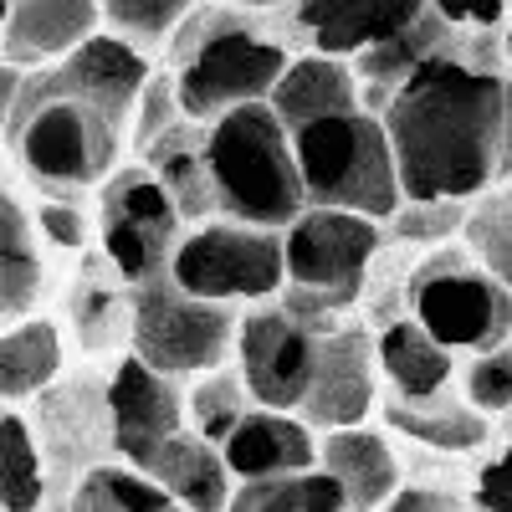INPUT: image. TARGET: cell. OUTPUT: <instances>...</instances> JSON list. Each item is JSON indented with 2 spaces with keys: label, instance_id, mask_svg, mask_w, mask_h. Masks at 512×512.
Masks as SVG:
<instances>
[{
  "label": "cell",
  "instance_id": "obj_1",
  "mask_svg": "<svg viewBox=\"0 0 512 512\" xmlns=\"http://www.w3.org/2000/svg\"><path fill=\"white\" fill-rule=\"evenodd\" d=\"M405 200L472 205L512 175V77L451 52L379 108Z\"/></svg>",
  "mask_w": 512,
  "mask_h": 512
},
{
  "label": "cell",
  "instance_id": "obj_2",
  "mask_svg": "<svg viewBox=\"0 0 512 512\" xmlns=\"http://www.w3.org/2000/svg\"><path fill=\"white\" fill-rule=\"evenodd\" d=\"M287 62L292 52L272 36L267 21H251V11L195 6L169 41V77H175L180 118L210 128L236 108L267 103Z\"/></svg>",
  "mask_w": 512,
  "mask_h": 512
},
{
  "label": "cell",
  "instance_id": "obj_3",
  "mask_svg": "<svg viewBox=\"0 0 512 512\" xmlns=\"http://www.w3.org/2000/svg\"><path fill=\"white\" fill-rule=\"evenodd\" d=\"M205 169L210 190H216V210L236 226L287 231L308 210L292 139L267 103L236 108L205 128Z\"/></svg>",
  "mask_w": 512,
  "mask_h": 512
},
{
  "label": "cell",
  "instance_id": "obj_4",
  "mask_svg": "<svg viewBox=\"0 0 512 512\" xmlns=\"http://www.w3.org/2000/svg\"><path fill=\"white\" fill-rule=\"evenodd\" d=\"M287 139H292L308 210H344V216H364L374 226L395 221L405 195H400L395 154H390V139H384L379 113L354 108V113L297 128Z\"/></svg>",
  "mask_w": 512,
  "mask_h": 512
},
{
  "label": "cell",
  "instance_id": "obj_5",
  "mask_svg": "<svg viewBox=\"0 0 512 512\" xmlns=\"http://www.w3.org/2000/svg\"><path fill=\"white\" fill-rule=\"evenodd\" d=\"M379 246H384V231L364 216L303 210L282 231V262H287L282 308L313 328H333L338 313L359 308L379 262Z\"/></svg>",
  "mask_w": 512,
  "mask_h": 512
},
{
  "label": "cell",
  "instance_id": "obj_6",
  "mask_svg": "<svg viewBox=\"0 0 512 512\" xmlns=\"http://www.w3.org/2000/svg\"><path fill=\"white\" fill-rule=\"evenodd\" d=\"M128 128L103 118L82 98L62 93L52 72H31L21 82V103L11 118V144L41 185H98L113 175V159Z\"/></svg>",
  "mask_w": 512,
  "mask_h": 512
},
{
  "label": "cell",
  "instance_id": "obj_7",
  "mask_svg": "<svg viewBox=\"0 0 512 512\" xmlns=\"http://www.w3.org/2000/svg\"><path fill=\"white\" fill-rule=\"evenodd\" d=\"M405 308L451 359L456 349L477 359L512 344V292L492 282L466 246H436L420 256L405 282Z\"/></svg>",
  "mask_w": 512,
  "mask_h": 512
},
{
  "label": "cell",
  "instance_id": "obj_8",
  "mask_svg": "<svg viewBox=\"0 0 512 512\" xmlns=\"http://www.w3.org/2000/svg\"><path fill=\"white\" fill-rule=\"evenodd\" d=\"M236 328H241L236 308L195 303L169 277L134 287V303H128V344H134V359L164 379H175V384L216 374L236 354Z\"/></svg>",
  "mask_w": 512,
  "mask_h": 512
},
{
  "label": "cell",
  "instance_id": "obj_9",
  "mask_svg": "<svg viewBox=\"0 0 512 512\" xmlns=\"http://www.w3.org/2000/svg\"><path fill=\"white\" fill-rule=\"evenodd\" d=\"M169 282L195 303H272L287 287L282 262V231H256L236 221H205L180 236L169 256Z\"/></svg>",
  "mask_w": 512,
  "mask_h": 512
},
{
  "label": "cell",
  "instance_id": "obj_10",
  "mask_svg": "<svg viewBox=\"0 0 512 512\" xmlns=\"http://www.w3.org/2000/svg\"><path fill=\"white\" fill-rule=\"evenodd\" d=\"M180 216L164 185L144 164L113 169L103 185V256L118 267L128 287L169 277V256L180 246Z\"/></svg>",
  "mask_w": 512,
  "mask_h": 512
},
{
  "label": "cell",
  "instance_id": "obj_11",
  "mask_svg": "<svg viewBox=\"0 0 512 512\" xmlns=\"http://www.w3.org/2000/svg\"><path fill=\"white\" fill-rule=\"evenodd\" d=\"M328 328H313L303 318H292L282 303L277 308H256L236 328V379L256 410H277L297 415L313 379L318 359V338Z\"/></svg>",
  "mask_w": 512,
  "mask_h": 512
},
{
  "label": "cell",
  "instance_id": "obj_12",
  "mask_svg": "<svg viewBox=\"0 0 512 512\" xmlns=\"http://www.w3.org/2000/svg\"><path fill=\"white\" fill-rule=\"evenodd\" d=\"M103 400H108V441L118 451V466L149 472V461L175 436H185V390L175 379L144 369L134 354L113 369Z\"/></svg>",
  "mask_w": 512,
  "mask_h": 512
},
{
  "label": "cell",
  "instance_id": "obj_13",
  "mask_svg": "<svg viewBox=\"0 0 512 512\" xmlns=\"http://www.w3.org/2000/svg\"><path fill=\"white\" fill-rule=\"evenodd\" d=\"M379 400V364H374V338L364 328H328L318 338L313 379L297 420L308 431H354Z\"/></svg>",
  "mask_w": 512,
  "mask_h": 512
},
{
  "label": "cell",
  "instance_id": "obj_14",
  "mask_svg": "<svg viewBox=\"0 0 512 512\" xmlns=\"http://www.w3.org/2000/svg\"><path fill=\"white\" fill-rule=\"evenodd\" d=\"M420 11L425 0H308V6H292V26L308 36V52L344 62L410 31Z\"/></svg>",
  "mask_w": 512,
  "mask_h": 512
},
{
  "label": "cell",
  "instance_id": "obj_15",
  "mask_svg": "<svg viewBox=\"0 0 512 512\" xmlns=\"http://www.w3.org/2000/svg\"><path fill=\"white\" fill-rule=\"evenodd\" d=\"M47 72H52V82L62 93L82 98L88 108H98L103 118L128 128V123H134L144 82H149V57H139L134 47H123L118 36L98 31L88 47H77L67 62H57Z\"/></svg>",
  "mask_w": 512,
  "mask_h": 512
},
{
  "label": "cell",
  "instance_id": "obj_16",
  "mask_svg": "<svg viewBox=\"0 0 512 512\" xmlns=\"http://www.w3.org/2000/svg\"><path fill=\"white\" fill-rule=\"evenodd\" d=\"M98 31L103 11L93 0H21L11 6L0 47L16 72H47L52 62H67L77 47H88Z\"/></svg>",
  "mask_w": 512,
  "mask_h": 512
},
{
  "label": "cell",
  "instance_id": "obj_17",
  "mask_svg": "<svg viewBox=\"0 0 512 512\" xmlns=\"http://www.w3.org/2000/svg\"><path fill=\"white\" fill-rule=\"evenodd\" d=\"M221 461L231 482H272V477H303L318 466V436L297 415L277 410H246V420L226 436Z\"/></svg>",
  "mask_w": 512,
  "mask_h": 512
},
{
  "label": "cell",
  "instance_id": "obj_18",
  "mask_svg": "<svg viewBox=\"0 0 512 512\" xmlns=\"http://www.w3.org/2000/svg\"><path fill=\"white\" fill-rule=\"evenodd\" d=\"M318 472H328L344 492V512H384L400 492V461L379 431L354 425L318 441Z\"/></svg>",
  "mask_w": 512,
  "mask_h": 512
},
{
  "label": "cell",
  "instance_id": "obj_19",
  "mask_svg": "<svg viewBox=\"0 0 512 512\" xmlns=\"http://www.w3.org/2000/svg\"><path fill=\"white\" fill-rule=\"evenodd\" d=\"M267 108L277 113V123L287 128V134H297V128L338 118V113H354L364 103H359V82H354V67L349 62L318 57V52H297L287 62L282 82L272 88Z\"/></svg>",
  "mask_w": 512,
  "mask_h": 512
},
{
  "label": "cell",
  "instance_id": "obj_20",
  "mask_svg": "<svg viewBox=\"0 0 512 512\" xmlns=\"http://www.w3.org/2000/svg\"><path fill=\"white\" fill-rule=\"evenodd\" d=\"M180 512H226L231 507V472L221 461V446L200 441L195 431L175 436L144 472Z\"/></svg>",
  "mask_w": 512,
  "mask_h": 512
},
{
  "label": "cell",
  "instance_id": "obj_21",
  "mask_svg": "<svg viewBox=\"0 0 512 512\" xmlns=\"http://www.w3.org/2000/svg\"><path fill=\"white\" fill-rule=\"evenodd\" d=\"M374 364L390 379V400H436L456 374V359L415 318H395L374 333Z\"/></svg>",
  "mask_w": 512,
  "mask_h": 512
},
{
  "label": "cell",
  "instance_id": "obj_22",
  "mask_svg": "<svg viewBox=\"0 0 512 512\" xmlns=\"http://www.w3.org/2000/svg\"><path fill=\"white\" fill-rule=\"evenodd\" d=\"M441 36H446V21L436 16V6H425L420 21H415L410 31H400L395 41H384V47L354 57V82H359L364 113H379L425 62L441 57Z\"/></svg>",
  "mask_w": 512,
  "mask_h": 512
},
{
  "label": "cell",
  "instance_id": "obj_23",
  "mask_svg": "<svg viewBox=\"0 0 512 512\" xmlns=\"http://www.w3.org/2000/svg\"><path fill=\"white\" fill-rule=\"evenodd\" d=\"M144 169L164 185L169 205L180 221H205L216 216V190H210V169H205V128L180 123L169 128L159 144L144 149Z\"/></svg>",
  "mask_w": 512,
  "mask_h": 512
},
{
  "label": "cell",
  "instance_id": "obj_24",
  "mask_svg": "<svg viewBox=\"0 0 512 512\" xmlns=\"http://www.w3.org/2000/svg\"><path fill=\"white\" fill-rule=\"evenodd\" d=\"M384 420H390V431L410 436L415 446H431V451H446V456L487 446V420L466 400H451V395H436V400H390V405H384Z\"/></svg>",
  "mask_w": 512,
  "mask_h": 512
},
{
  "label": "cell",
  "instance_id": "obj_25",
  "mask_svg": "<svg viewBox=\"0 0 512 512\" xmlns=\"http://www.w3.org/2000/svg\"><path fill=\"white\" fill-rule=\"evenodd\" d=\"M62 369V333L47 318L16 323L0 333V400H26L47 390Z\"/></svg>",
  "mask_w": 512,
  "mask_h": 512
},
{
  "label": "cell",
  "instance_id": "obj_26",
  "mask_svg": "<svg viewBox=\"0 0 512 512\" xmlns=\"http://www.w3.org/2000/svg\"><path fill=\"white\" fill-rule=\"evenodd\" d=\"M461 241H466V256L512 292V185L482 195L466 205V221H461Z\"/></svg>",
  "mask_w": 512,
  "mask_h": 512
},
{
  "label": "cell",
  "instance_id": "obj_27",
  "mask_svg": "<svg viewBox=\"0 0 512 512\" xmlns=\"http://www.w3.org/2000/svg\"><path fill=\"white\" fill-rule=\"evenodd\" d=\"M47 497V466L21 415L0 410V512H36Z\"/></svg>",
  "mask_w": 512,
  "mask_h": 512
},
{
  "label": "cell",
  "instance_id": "obj_28",
  "mask_svg": "<svg viewBox=\"0 0 512 512\" xmlns=\"http://www.w3.org/2000/svg\"><path fill=\"white\" fill-rule=\"evenodd\" d=\"M72 512H180L144 472L134 466H88L72 492Z\"/></svg>",
  "mask_w": 512,
  "mask_h": 512
},
{
  "label": "cell",
  "instance_id": "obj_29",
  "mask_svg": "<svg viewBox=\"0 0 512 512\" xmlns=\"http://www.w3.org/2000/svg\"><path fill=\"white\" fill-rule=\"evenodd\" d=\"M103 11V31L118 36L123 47H134L139 57L159 52L175 41V31L190 21L195 6H185V0H108Z\"/></svg>",
  "mask_w": 512,
  "mask_h": 512
},
{
  "label": "cell",
  "instance_id": "obj_30",
  "mask_svg": "<svg viewBox=\"0 0 512 512\" xmlns=\"http://www.w3.org/2000/svg\"><path fill=\"white\" fill-rule=\"evenodd\" d=\"M246 390H241V379L231 369H216V374H205L195 390L185 395V420H190V431L210 446H226V436L236 431V425L246 420Z\"/></svg>",
  "mask_w": 512,
  "mask_h": 512
},
{
  "label": "cell",
  "instance_id": "obj_31",
  "mask_svg": "<svg viewBox=\"0 0 512 512\" xmlns=\"http://www.w3.org/2000/svg\"><path fill=\"white\" fill-rule=\"evenodd\" d=\"M461 400L472 405L482 420L512 410V344H502L492 354H477L472 364L461 369Z\"/></svg>",
  "mask_w": 512,
  "mask_h": 512
},
{
  "label": "cell",
  "instance_id": "obj_32",
  "mask_svg": "<svg viewBox=\"0 0 512 512\" xmlns=\"http://www.w3.org/2000/svg\"><path fill=\"white\" fill-rule=\"evenodd\" d=\"M466 205H446V200H405L395 210V241H415V246H451V236H461Z\"/></svg>",
  "mask_w": 512,
  "mask_h": 512
},
{
  "label": "cell",
  "instance_id": "obj_33",
  "mask_svg": "<svg viewBox=\"0 0 512 512\" xmlns=\"http://www.w3.org/2000/svg\"><path fill=\"white\" fill-rule=\"evenodd\" d=\"M180 103H175V77L169 72H149L144 93H139V108H134V123H128V139L139 144V154L149 144H159L169 128H180Z\"/></svg>",
  "mask_w": 512,
  "mask_h": 512
},
{
  "label": "cell",
  "instance_id": "obj_34",
  "mask_svg": "<svg viewBox=\"0 0 512 512\" xmlns=\"http://www.w3.org/2000/svg\"><path fill=\"white\" fill-rule=\"evenodd\" d=\"M308 477V472H303ZM303 477H272V482H241L226 512H308Z\"/></svg>",
  "mask_w": 512,
  "mask_h": 512
},
{
  "label": "cell",
  "instance_id": "obj_35",
  "mask_svg": "<svg viewBox=\"0 0 512 512\" xmlns=\"http://www.w3.org/2000/svg\"><path fill=\"white\" fill-rule=\"evenodd\" d=\"M472 502H477L482 512H512V446L497 451L482 472H477Z\"/></svg>",
  "mask_w": 512,
  "mask_h": 512
},
{
  "label": "cell",
  "instance_id": "obj_36",
  "mask_svg": "<svg viewBox=\"0 0 512 512\" xmlns=\"http://www.w3.org/2000/svg\"><path fill=\"white\" fill-rule=\"evenodd\" d=\"M41 231H47V241L77 251L82 241H88V216H82L77 205H62V200H47L41 205Z\"/></svg>",
  "mask_w": 512,
  "mask_h": 512
},
{
  "label": "cell",
  "instance_id": "obj_37",
  "mask_svg": "<svg viewBox=\"0 0 512 512\" xmlns=\"http://www.w3.org/2000/svg\"><path fill=\"white\" fill-rule=\"evenodd\" d=\"M436 16L446 26H477V31H497L502 16H512V6H456V0H441Z\"/></svg>",
  "mask_w": 512,
  "mask_h": 512
},
{
  "label": "cell",
  "instance_id": "obj_38",
  "mask_svg": "<svg viewBox=\"0 0 512 512\" xmlns=\"http://www.w3.org/2000/svg\"><path fill=\"white\" fill-rule=\"evenodd\" d=\"M0 256H31L26 221H21V210H16V200L6 190H0Z\"/></svg>",
  "mask_w": 512,
  "mask_h": 512
},
{
  "label": "cell",
  "instance_id": "obj_39",
  "mask_svg": "<svg viewBox=\"0 0 512 512\" xmlns=\"http://www.w3.org/2000/svg\"><path fill=\"white\" fill-rule=\"evenodd\" d=\"M21 82H26V72H16L11 62H0V134L11 128V118H16V103H21Z\"/></svg>",
  "mask_w": 512,
  "mask_h": 512
},
{
  "label": "cell",
  "instance_id": "obj_40",
  "mask_svg": "<svg viewBox=\"0 0 512 512\" xmlns=\"http://www.w3.org/2000/svg\"><path fill=\"white\" fill-rule=\"evenodd\" d=\"M6 21H11V6H6V0H0V31H6Z\"/></svg>",
  "mask_w": 512,
  "mask_h": 512
},
{
  "label": "cell",
  "instance_id": "obj_41",
  "mask_svg": "<svg viewBox=\"0 0 512 512\" xmlns=\"http://www.w3.org/2000/svg\"><path fill=\"white\" fill-rule=\"evenodd\" d=\"M451 512H456V507H451Z\"/></svg>",
  "mask_w": 512,
  "mask_h": 512
}]
</instances>
